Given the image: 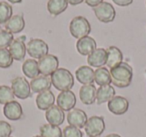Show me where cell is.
Here are the masks:
<instances>
[{"mask_svg": "<svg viewBox=\"0 0 146 137\" xmlns=\"http://www.w3.org/2000/svg\"><path fill=\"white\" fill-rule=\"evenodd\" d=\"M111 83L118 88H126L132 82L133 69L128 63L121 62L117 66L110 69Z\"/></svg>", "mask_w": 146, "mask_h": 137, "instance_id": "1", "label": "cell"}, {"mask_svg": "<svg viewBox=\"0 0 146 137\" xmlns=\"http://www.w3.org/2000/svg\"><path fill=\"white\" fill-rule=\"evenodd\" d=\"M52 85L59 91L70 90L74 85L72 73L65 68H58L50 77Z\"/></svg>", "mask_w": 146, "mask_h": 137, "instance_id": "2", "label": "cell"}, {"mask_svg": "<svg viewBox=\"0 0 146 137\" xmlns=\"http://www.w3.org/2000/svg\"><path fill=\"white\" fill-rule=\"evenodd\" d=\"M69 31L73 37L80 39L89 35V33L91 32V25L85 17L76 16L71 20Z\"/></svg>", "mask_w": 146, "mask_h": 137, "instance_id": "3", "label": "cell"}, {"mask_svg": "<svg viewBox=\"0 0 146 137\" xmlns=\"http://www.w3.org/2000/svg\"><path fill=\"white\" fill-rule=\"evenodd\" d=\"M26 50L27 53L32 57L33 59H40L43 56L48 54L49 47L45 41L42 39H31L26 45Z\"/></svg>", "mask_w": 146, "mask_h": 137, "instance_id": "4", "label": "cell"}, {"mask_svg": "<svg viewBox=\"0 0 146 137\" xmlns=\"http://www.w3.org/2000/svg\"><path fill=\"white\" fill-rule=\"evenodd\" d=\"M59 60L57 56L52 54H47L39 59L38 67L41 75L44 76H51L55 71L58 69Z\"/></svg>", "mask_w": 146, "mask_h": 137, "instance_id": "5", "label": "cell"}, {"mask_svg": "<svg viewBox=\"0 0 146 137\" xmlns=\"http://www.w3.org/2000/svg\"><path fill=\"white\" fill-rule=\"evenodd\" d=\"M11 88L14 95L19 99H27L31 96L30 83L24 77H15L11 81Z\"/></svg>", "mask_w": 146, "mask_h": 137, "instance_id": "6", "label": "cell"}, {"mask_svg": "<svg viewBox=\"0 0 146 137\" xmlns=\"http://www.w3.org/2000/svg\"><path fill=\"white\" fill-rule=\"evenodd\" d=\"M84 128L88 137H99L105 130L104 118L102 116H91Z\"/></svg>", "mask_w": 146, "mask_h": 137, "instance_id": "7", "label": "cell"}, {"mask_svg": "<svg viewBox=\"0 0 146 137\" xmlns=\"http://www.w3.org/2000/svg\"><path fill=\"white\" fill-rule=\"evenodd\" d=\"M94 13L95 16L99 21L103 23H109L115 19L116 11L113 5L109 2H102L98 6L94 7Z\"/></svg>", "mask_w": 146, "mask_h": 137, "instance_id": "8", "label": "cell"}, {"mask_svg": "<svg viewBox=\"0 0 146 137\" xmlns=\"http://www.w3.org/2000/svg\"><path fill=\"white\" fill-rule=\"evenodd\" d=\"M76 105V96L71 90L61 91L57 96V106L63 111H70Z\"/></svg>", "mask_w": 146, "mask_h": 137, "instance_id": "9", "label": "cell"}, {"mask_svg": "<svg viewBox=\"0 0 146 137\" xmlns=\"http://www.w3.org/2000/svg\"><path fill=\"white\" fill-rule=\"evenodd\" d=\"M87 120V114L85 113V111L81 110V109L73 108L67 114V122L69 123V125L77 127L79 129L85 127Z\"/></svg>", "mask_w": 146, "mask_h": 137, "instance_id": "10", "label": "cell"}, {"mask_svg": "<svg viewBox=\"0 0 146 137\" xmlns=\"http://www.w3.org/2000/svg\"><path fill=\"white\" fill-rule=\"evenodd\" d=\"M129 102L123 96H114L108 102V109L114 115H123L128 111Z\"/></svg>", "mask_w": 146, "mask_h": 137, "instance_id": "11", "label": "cell"}, {"mask_svg": "<svg viewBox=\"0 0 146 137\" xmlns=\"http://www.w3.org/2000/svg\"><path fill=\"white\" fill-rule=\"evenodd\" d=\"M26 36H21L20 38L14 39L11 45L9 46V52L12 55L13 59L17 61H22L26 55V46H25L24 40Z\"/></svg>", "mask_w": 146, "mask_h": 137, "instance_id": "12", "label": "cell"}, {"mask_svg": "<svg viewBox=\"0 0 146 137\" xmlns=\"http://www.w3.org/2000/svg\"><path fill=\"white\" fill-rule=\"evenodd\" d=\"M3 113L7 119L11 121L20 120L23 117V109L21 107L20 103L13 100L11 102L7 103L3 107Z\"/></svg>", "mask_w": 146, "mask_h": 137, "instance_id": "13", "label": "cell"}, {"mask_svg": "<svg viewBox=\"0 0 146 137\" xmlns=\"http://www.w3.org/2000/svg\"><path fill=\"white\" fill-rule=\"evenodd\" d=\"M96 41L94 38L90 36H85L82 38L78 39L77 43H76V49H77L78 53L83 56H88L91 54L94 50L96 49Z\"/></svg>", "mask_w": 146, "mask_h": 137, "instance_id": "14", "label": "cell"}, {"mask_svg": "<svg viewBox=\"0 0 146 137\" xmlns=\"http://www.w3.org/2000/svg\"><path fill=\"white\" fill-rule=\"evenodd\" d=\"M107 61V51L104 48H96L91 54L88 55L87 62L89 66L96 67H103Z\"/></svg>", "mask_w": 146, "mask_h": 137, "instance_id": "15", "label": "cell"}, {"mask_svg": "<svg viewBox=\"0 0 146 137\" xmlns=\"http://www.w3.org/2000/svg\"><path fill=\"white\" fill-rule=\"evenodd\" d=\"M45 118H46L47 122L49 124L60 126L64 122V119H65L64 111L61 108H59L57 105L56 106L53 105V106H51L50 108L46 110V112H45Z\"/></svg>", "mask_w": 146, "mask_h": 137, "instance_id": "16", "label": "cell"}, {"mask_svg": "<svg viewBox=\"0 0 146 137\" xmlns=\"http://www.w3.org/2000/svg\"><path fill=\"white\" fill-rule=\"evenodd\" d=\"M96 94H97V89L93 84L83 85L79 89L80 100L85 105L93 104L96 101Z\"/></svg>", "mask_w": 146, "mask_h": 137, "instance_id": "17", "label": "cell"}, {"mask_svg": "<svg viewBox=\"0 0 146 137\" xmlns=\"http://www.w3.org/2000/svg\"><path fill=\"white\" fill-rule=\"evenodd\" d=\"M51 85H52V83H51L50 77L39 75L38 77L31 80L30 88L33 93H41L43 91L50 90Z\"/></svg>", "mask_w": 146, "mask_h": 137, "instance_id": "18", "label": "cell"}, {"mask_svg": "<svg viewBox=\"0 0 146 137\" xmlns=\"http://www.w3.org/2000/svg\"><path fill=\"white\" fill-rule=\"evenodd\" d=\"M54 102L55 96L51 90H46L41 93H38L36 97L37 108L40 109V110H47L54 105Z\"/></svg>", "mask_w": 146, "mask_h": 137, "instance_id": "19", "label": "cell"}, {"mask_svg": "<svg viewBox=\"0 0 146 137\" xmlns=\"http://www.w3.org/2000/svg\"><path fill=\"white\" fill-rule=\"evenodd\" d=\"M25 27V20L22 14H17L12 16L5 23V30L9 31L12 34L20 33Z\"/></svg>", "mask_w": 146, "mask_h": 137, "instance_id": "20", "label": "cell"}, {"mask_svg": "<svg viewBox=\"0 0 146 137\" xmlns=\"http://www.w3.org/2000/svg\"><path fill=\"white\" fill-rule=\"evenodd\" d=\"M107 51V61H106V65L109 67L110 69L113 67L117 66L121 62H123V54H122L121 50L116 46H110L106 49Z\"/></svg>", "mask_w": 146, "mask_h": 137, "instance_id": "21", "label": "cell"}, {"mask_svg": "<svg viewBox=\"0 0 146 137\" xmlns=\"http://www.w3.org/2000/svg\"><path fill=\"white\" fill-rule=\"evenodd\" d=\"M75 76L83 85L92 84L94 82V70L89 66H80L76 70Z\"/></svg>", "mask_w": 146, "mask_h": 137, "instance_id": "22", "label": "cell"}, {"mask_svg": "<svg viewBox=\"0 0 146 137\" xmlns=\"http://www.w3.org/2000/svg\"><path fill=\"white\" fill-rule=\"evenodd\" d=\"M114 96H115V89L113 88V86L111 85L100 86L97 89V94H96L97 104L101 105L105 102H109Z\"/></svg>", "mask_w": 146, "mask_h": 137, "instance_id": "23", "label": "cell"}, {"mask_svg": "<svg viewBox=\"0 0 146 137\" xmlns=\"http://www.w3.org/2000/svg\"><path fill=\"white\" fill-rule=\"evenodd\" d=\"M22 71L25 74V76L28 78L34 79L40 75L38 67V61L35 59H27L23 62L22 65Z\"/></svg>", "mask_w": 146, "mask_h": 137, "instance_id": "24", "label": "cell"}, {"mask_svg": "<svg viewBox=\"0 0 146 137\" xmlns=\"http://www.w3.org/2000/svg\"><path fill=\"white\" fill-rule=\"evenodd\" d=\"M68 7L67 0H48L47 2V10L53 16L63 13Z\"/></svg>", "mask_w": 146, "mask_h": 137, "instance_id": "25", "label": "cell"}, {"mask_svg": "<svg viewBox=\"0 0 146 137\" xmlns=\"http://www.w3.org/2000/svg\"><path fill=\"white\" fill-rule=\"evenodd\" d=\"M94 81L99 86L111 84V75L110 71L105 67H99L94 71Z\"/></svg>", "mask_w": 146, "mask_h": 137, "instance_id": "26", "label": "cell"}, {"mask_svg": "<svg viewBox=\"0 0 146 137\" xmlns=\"http://www.w3.org/2000/svg\"><path fill=\"white\" fill-rule=\"evenodd\" d=\"M40 135L42 137H62V130L57 125L47 123L40 127Z\"/></svg>", "mask_w": 146, "mask_h": 137, "instance_id": "27", "label": "cell"}, {"mask_svg": "<svg viewBox=\"0 0 146 137\" xmlns=\"http://www.w3.org/2000/svg\"><path fill=\"white\" fill-rule=\"evenodd\" d=\"M13 9L8 2L0 1V24H5L12 17Z\"/></svg>", "mask_w": 146, "mask_h": 137, "instance_id": "28", "label": "cell"}, {"mask_svg": "<svg viewBox=\"0 0 146 137\" xmlns=\"http://www.w3.org/2000/svg\"><path fill=\"white\" fill-rule=\"evenodd\" d=\"M14 93L11 87L7 85H1L0 86V104H7L14 100Z\"/></svg>", "mask_w": 146, "mask_h": 137, "instance_id": "29", "label": "cell"}, {"mask_svg": "<svg viewBox=\"0 0 146 137\" xmlns=\"http://www.w3.org/2000/svg\"><path fill=\"white\" fill-rule=\"evenodd\" d=\"M13 57L7 48L0 49V68H9L13 63Z\"/></svg>", "mask_w": 146, "mask_h": 137, "instance_id": "30", "label": "cell"}, {"mask_svg": "<svg viewBox=\"0 0 146 137\" xmlns=\"http://www.w3.org/2000/svg\"><path fill=\"white\" fill-rule=\"evenodd\" d=\"M14 40L13 34L7 30L0 31V49L7 48L11 45V43Z\"/></svg>", "mask_w": 146, "mask_h": 137, "instance_id": "31", "label": "cell"}, {"mask_svg": "<svg viewBox=\"0 0 146 137\" xmlns=\"http://www.w3.org/2000/svg\"><path fill=\"white\" fill-rule=\"evenodd\" d=\"M62 137H83V133L77 127L68 125L62 130Z\"/></svg>", "mask_w": 146, "mask_h": 137, "instance_id": "32", "label": "cell"}, {"mask_svg": "<svg viewBox=\"0 0 146 137\" xmlns=\"http://www.w3.org/2000/svg\"><path fill=\"white\" fill-rule=\"evenodd\" d=\"M12 131V126L8 122L0 120V137H9Z\"/></svg>", "mask_w": 146, "mask_h": 137, "instance_id": "33", "label": "cell"}, {"mask_svg": "<svg viewBox=\"0 0 146 137\" xmlns=\"http://www.w3.org/2000/svg\"><path fill=\"white\" fill-rule=\"evenodd\" d=\"M116 5L118 6H122V7H125V6H128V5L132 4L133 2V0H112Z\"/></svg>", "mask_w": 146, "mask_h": 137, "instance_id": "34", "label": "cell"}, {"mask_svg": "<svg viewBox=\"0 0 146 137\" xmlns=\"http://www.w3.org/2000/svg\"><path fill=\"white\" fill-rule=\"evenodd\" d=\"M85 2L88 6L93 7L94 8V7H96L99 4H101V3L103 2V0H85Z\"/></svg>", "mask_w": 146, "mask_h": 137, "instance_id": "35", "label": "cell"}, {"mask_svg": "<svg viewBox=\"0 0 146 137\" xmlns=\"http://www.w3.org/2000/svg\"><path fill=\"white\" fill-rule=\"evenodd\" d=\"M67 1H68L69 4L75 6V5H78V4H80V3H82L84 0H67Z\"/></svg>", "mask_w": 146, "mask_h": 137, "instance_id": "36", "label": "cell"}, {"mask_svg": "<svg viewBox=\"0 0 146 137\" xmlns=\"http://www.w3.org/2000/svg\"><path fill=\"white\" fill-rule=\"evenodd\" d=\"M9 2L12 3V4H16V3H21L22 2V0H8Z\"/></svg>", "mask_w": 146, "mask_h": 137, "instance_id": "37", "label": "cell"}, {"mask_svg": "<svg viewBox=\"0 0 146 137\" xmlns=\"http://www.w3.org/2000/svg\"><path fill=\"white\" fill-rule=\"evenodd\" d=\"M105 137H121V136H120L119 134H116V133H112V134H109Z\"/></svg>", "mask_w": 146, "mask_h": 137, "instance_id": "38", "label": "cell"}, {"mask_svg": "<svg viewBox=\"0 0 146 137\" xmlns=\"http://www.w3.org/2000/svg\"><path fill=\"white\" fill-rule=\"evenodd\" d=\"M33 137H42L41 135H36V136H33Z\"/></svg>", "mask_w": 146, "mask_h": 137, "instance_id": "39", "label": "cell"}, {"mask_svg": "<svg viewBox=\"0 0 146 137\" xmlns=\"http://www.w3.org/2000/svg\"><path fill=\"white\" fill-rule=\"evenodd\" d=\"M0 31H1V25H0Z\"/></svg>", "mask_w": 146, "mask_h": 137, "instance_id": "40", "label": "cell"}, {"mask_svg": "<svg viewBox=\"0 0 146 137\" xmlns=\"http://www.w3.org/2000/svg\"><path fill=\"white\" fill-rule=\"evenodd\" d=\"M145 4H146V1H145Z\"/></svg>", "mask_w": 146, "mask_h": 137, "instance_id": "41", "label": "cell"}, {"mask_svg": "<svg viewBox=\"0 0 146 137\" xmlns=\"http://www.w3.org/2000/svg\"><path fill=\"white\" fill-rule=\"evenodd\" d=\"M9 137H11V136H9Z\"/></svg>", "mask_w": 146, "mask_h": 137, "instance_id": "42", "label": "cell"}]
</instances>
